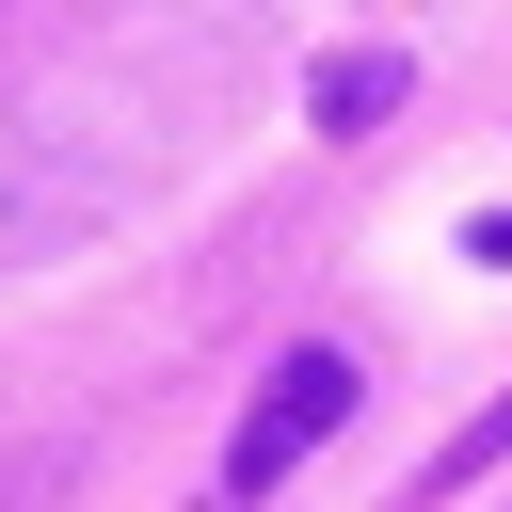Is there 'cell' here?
Wrapping results in <instances>:
<instances>
[{"label":"cell","mask_w":512,"mask_h":512,"mask_svg":"<svg viewBox=\"0 0 512 512\" xmlns=\"http://www.w3.org/2000/svg\"><path fill=\"white\" fill-rule=\"evenodd\" d=\"M352 400H368V368H352L336 336H304V352H288V368H272L256 400H240V432H224V480H208V512H256V496H272V480H288L304 448H336V432H352Z\"/></svg>","instance_id":"obj_1"},{"label":"cell","mask_w":512,"mask_h":512,"mask_svg":"<svg viewBox=\"0 0 512 512\" xmlns=\"http://www.w3.org/2000/svg\"><path fill=\"white\" fill-rule=\"evenodd\" d=\"M400 96H416V64H400V48H320V80H304V112H320L336 144H368Z\"/></svg>","instance_id":"obj_2"},{"label":"cell","mask_w":512,"mask_h":512,"mask_svg":"<svg viewBox=\"0 0 512 512\" xmlns=\"http://www.w3.org/2000/svg\"><path fill=\"white\" fill-rule=\"evenodd\" d=\"M480 464H512V400H496V416H464V432H448V448H432V496H464V480H480Z\"/></svg>","instance_id":"obj_3"}]
</instances>
